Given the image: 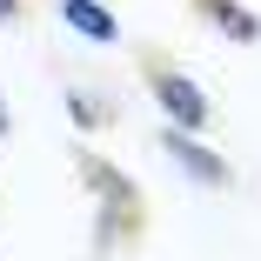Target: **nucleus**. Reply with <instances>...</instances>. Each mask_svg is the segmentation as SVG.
<instances>
[{"label":"nucleus","mask_w":261,"mask_h":261,"mask_svg":"<svg viewBox=\"0 0 261 261\" xmlns=\"http://www.w3.org/2000/svg\"><path fill=\"white\" fill-rule=\"evenodd\" d=\"M61 108H67V121H74V134H81V141L121 121V100H114L108 87H87V81H67V87H61Z\"/></svg>","instance_id":"obj_5"},{"label":"nucleus","mask_w":261,"mask_h":261,"mask_svg":"<svg viewBox=\"0 0 261 261\" xmlns=\"http://www.w3.org/2000/svg\"><path fill=\"white\" fill-rule=\"evenodd\" d=\"M134 61H141L147 100L161 108L168 127H188V134H207V127H215V100H207V87H201L188 67H174L161 47H134Z\"/></svg>","instance_id":"obj_2"},{"label":"nucleus","mask_w":261,"mask_h":261,"mask_svg":"<svg viewBox=\"0 0 261 261\" xmlns=\"http://www.w3.org/2000/svg\"><path fill=\"white\" fill-rule=\"evenodd\" d=\"M188 14L201 27H215L228 47H261V14L248 7V0H188Z\"/></svg>","instance_id":"obj_4"},{"label":"nucleus","mask_w":261,"mask_h":261,"mask_svg":"<svg viewBox=\"0 0 261 261\" xmlns=\"http://www.w3.org/2000/svg\"><path fill=\"white\" fill-rule=\"evenodd\" d=\"M0 141H14V108H7V94H0Z\"/></svg>","instance_id":"obj_8"},{"label":"nucleus","mask_w":261,"mask_h":261,"mask_svg":"<svg viewBox=\"0 0 261 261\" xmlns=\"http://www.w3.org/2000/svg\"><path fill=\"white\" fill-rule=\"evenodd\" d=\"M74 174H81V188L94 201V234H87L94 261H114V254L141 248V234H147V194L134 188V174H121L108 154H94V147H74Z\"/></svg>","instance_id":"obj_1"},{"label":"nucleus","mask_w":261,"mask_h":261,"mask_svg":"<svg viewBox=\"0 0 261 261\" xmlns=\"http://www.w3.org/2000/svg\"><path fill=\"white\" fill-rule=\"evenodd\" d=\"M54 14H61V27L81 34L87 47H121V20H114L108 0H54Z\"/></svg>","instance_id":"obj_6"},{"label":"nucleus","mask_w":261,"mask_h":261,"mask_svg":"<svg viewBox=\"0 0 261 261\" xmlns=\"http://www.w3.org/2000/svg\"><path fill=\"white\" fill-rule=\"evenodd\" d=\"M154 147H161V154H168V168H174V174H188L194 188H215V194H228V188H234V161H228L221 147H207L201 134H188V127H168V121H161Z\"/></svg>","instance_id":"obj_3"},{"label":"nucleus","mask_w":261,"mask_h":261,"mask_svg":"<svg viewBox=\"0 0 261 261\" xmlns=\"http://www.w3.org/2000/svg\"><path fill=\"white\" fill-rule=\"evenodd\" d=\"M27 20V0H0V27H20Z\"/></svg>","instance_id":"obj_7"}]
</instances>
